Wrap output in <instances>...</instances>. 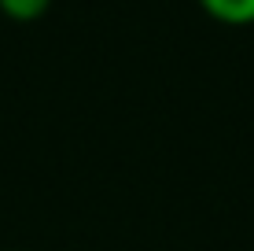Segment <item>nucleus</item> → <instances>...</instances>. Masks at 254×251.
I'll return each instance as SVG.
<instances>
[{
	"instance_id": "f257e3e1",
	"label": "nucleus",
	"mask_w": 254,
	"mask_h": 251,
	"mask_svg": "<svg viewBox=\"0 0 254 251\" xmlns=\"http://www.w3.org/2000/svg\"><path fill=\"white\" fill-rule=\"evenodd\" d=\"M199 7L221 26H251L254 22V0H199Z\"/></svg>"
},
{
	"instance_id": "f03ea898",
	"label": "nucleus",
	"mask_w": 254,
	"mask_h": 251,
	"mask_svg": "<svg viewBox=\"0 0 254 251\" xmlns=\"http://www.w3.org/2000/svg\"><path fill=\"white\" fill-rule=\"evenodd\" d=\"M52 0H0V15L11 22H37L45 19Z\"/></svg>"
}]
</instances>
